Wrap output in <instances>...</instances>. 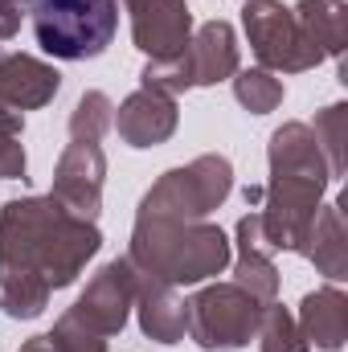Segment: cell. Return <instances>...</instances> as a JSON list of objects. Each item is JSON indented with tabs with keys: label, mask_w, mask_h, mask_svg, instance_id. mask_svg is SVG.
Segmentation results:
<instances>
[{
	"label": "cell",
	"mask_w": 348,
	"mask_h": 352,
	"mask_svg": "<svg viewBox=\"0 0 348 352\" xmlns=\"http://www.w3.org/2000/svg\"><path fill=\"white\" fill-rule=\"evenodd\" d=\"M98 221H87L45 197H12L0 205V316L37 320L54 291L78 283L98 254Z\"/></svg>",
	"instance_id": "1"
},
{
	"label": "cell",
	"mask_w": 348,
	"mask_h": 352,
	"mask_svg": "<svg viewBox=\"0 0 348 352\" xmlns=\"http://www.w3.org/2000/svg\"><path fill=\"white\" fill-rule=\"evenodd\" d=\"M266 168H270V176L262 184L259 201L262 234L274 254H299V246L324 205V192L332 184L328 160H324L312 127L299 119L274 127L266 140Z\"/></svg>",
	"instance_id": "2"
},
{
	"label": "cell",
	"mask_w": 348,
	"mask_h": 352,
	"mask_svg": "<svg viewBox=\"0 0 348 352\" xmlns=\"http://www.w3.org/2000/svg\"><path fill=\"white\" fill-rule=\"evenodd\" d=\"M127 263L140 274L168 287H201L234 263V242L221 226L205 221H173V217H140L131 226Z\"/></svg>",
	"instance_id": "3"
},
{
	"label": "cell",
	"mask_w": 348,
	"mask_h": 352,
	"mask_svg": "<svg viewBox=\"0 0 348 352\" xmlns=\"http://www.w3.org/2000/svg\"><path fill=\"white\" fill-rule=\"evenodd\" d=\"M33 37L58 62L102 58L119 33V0H33Z\"/></svg>",
	"instance_id": "4"
},
{
	"label": "cell",
	"mask_w": 348,
	"mask_h": 352,
	"mask_svg": "<svg viewBox=\"0 0 348 352\" xmlns=\"http://www.w3.org/2000/svg\"><path fill=\"white\" fill-rule=\"evenodd\" d=\"M234 192V164L221 152H201L188 164H176L140 197V217L205 221Z\"/></svg>",
	"instance_id": "5"
},
{
	"label": "cell",
	"mask_w": 348,
	"mask_h": 352,
	"mask_svg": "<svg viewBox=\"0 0 348 352\" xmlns=\"http://www.w3.org/2000/svg\"><path fill=\"white\" fill-rule=\"evenodd\" d=\"M188 303V340L201 352H238L259 332L262 307L238 283H209Z\"/></svg>",
	"instance_id": "6"
},
{
	"label": "cell",
	"mask_w": 348,
	"mask_h": 352,
	"mask_svg": "<svg viewBox=\"0 0 348 352\" xmlns=\"http://www.w3.org/2000/svg\"><path fill=\"white\" fill-rule=\"evenodd\" d=\"M242 29L262 70L270 74H303L324 62V54L303 37L295 12L283 0H246L242 4Z\"/></svg>",
	"instance_id": "7"
},
{
	"label": "cell",
	"mask_w": 348,
	"mask_h": 352,
	"mask_svg": "<svg viewBox=\"0 0 348 352\" xmlns=\"http://www.w3.org/2000/svg\"><path fill=\"white\" fill-rule=\"evenodd\" d=\"M131 307H135V266L123 254V258H111L107 266H98V274L70 307V316L78 324H87L90 332H98L102 340H111L127 328Z\"/></svg>",
	"instance_id": "8"
},
{
	"label": "cell",
	"mask_w": 348,
	"mask_h": 352,
	"mask_svg": "<svg viewBox=\"0 0 348 352\" xmlns=\"http://www.w3.org/2000/svg\"><path fill=\"white\" fill-rule=\"evenodd\" d=\"M102 184H107V152L102 144H83L70 140L54 164V188L50 197L58 205H66L70 213L98 221L102 213Z\"/></svg>",
	"instance_id": "9"
},
{
	"label": "cell",
	"mask_w": 348,
	"mask_h": 352,
	"mask_svg": "<svg viewBox=\"0 0 348 352\" xmlns=\"http://www.w3.org/2000/svg\"><path fill=\"white\" fill-rule=\"evenodd\" d=\"M123 8L131 16V41L148 62L176 58L193 37V8L184 0H123Z\"/></svg>",
	"instance_id": "10"
},
{
	"label": "cell",
	"mask_w": 348,
	"mask_h": 352,
	"mask_svg": "<svg viewBox=\"0 0 348 352\" xmlns=\"http://www.w3.org/2000/svg\"><path fill=\"white\" fill-rule=\"evenodd\" d=\"M176 123H180V111H176L173 94L140 87L115 107L111 131H119L127 148H160L176 135Z\"/></svg>",
	"instance_id": "11"
},
{
	"label": "cell",
	"mask_w": 348,
	"mask_h": 352,
	"mask_svg": "<svg viewBox=\"0 0 348 352\" xmlns=\"http://www.w3.org/2000/svg\"><path fill=\"white\" fill-rule=\"evenodd\" d=\"M184 58V70L193 78V90L197 87H217L226 78H234L242 70V54H238V33L230 21H205L193 29L188 45L180 50Z\"/></svg>",
	"instance_id": "12"
},
{
	"label": "cell",
	"mask_w": 348,
	"mask_h": 352,
	"mask_svg": "<svg viewBox=\"0 0 348 352\" xmlns=\"http://www.w3.org/2000/svg\"><path fill=\"white\" fill-rule=\"evenodd\" d=\"M234 242H238L234 283H238L242 291H250L259 303H274V299H279V283H283V274H279V266H274V250H270V242H266V234H262L259 209H250V213L238 221Z\"/></svg>",
	"instance_id": "13"
},
{
	"label": "cell",
	"mask_w": 348,
	"mask_h": 352,
	"mask_svg": "<svg viewBox=\"0 0 348 352\" xmlns=\"http://www.w3.org/2000/svg\"><path fill=\"white\" fill-rule=\"evenodd\" d=\"M135 320L140 332L156 344H180L188 336V303L180 299V287L156 283L135 270Z\"/></svg>",
	"instance_id": "14"
},
{
	"label": "cell",
	"mask_w": 348,
	"mask_h": 352,
	"mask_svg": "<svg viewBox=\"0 0 348 352\" xmlns=\"http://www.w3.org/2000/svg\"><path fill=\"white\" fill-rule=\"evenodd\" d=\"M62 74L58 66L33 58V54H0V102L25 111H41L58 98Z\"/></svg>",
	"instance_id": "15"
},
{
	"label": "cell",
	"mask_w": 348,
	"mask_h": 352,
	"mask_svg": "<svg viewBox=\"0 0 348 352\" xmlns=\"http://www.w3.org/2000/svg\"><path fill=\"white\" fill-rule=\"evenodd\" d=\"M295 324L307 340V349L320 352H340L348 340V295L328 283L320 291H307L299 299V311H295Z\"/></svg>",
	"instance_id": "16"
},
{
	"label": "cell",
	"mask_w": 348,
	"mask_h": 352,
	"mask_svg": "<svg viewBox=\"0 0 348 352\" xmlns=\"http://www.w3.org/2000/svg\"><path fill=\"white\" fill-rule=\"evenodd\" d=\"M299 254L307 263H316V270L328 283H345L348 278V230H345V201H328L320 205Z\"/></svg>",
	"instance_id": "17"
},
{
	"label": "cell",
	"mask_w": 348,
	"mask_h": 352,
	"mask_svg": "<svg viewBox=\"0 0 348 352\" xmlns=\"http://www.w3.org/2000/svg\"><path fill=\"white\" fill-rule=\"evenodd\" d=\"M291 12H295L303 37L324 58H336V62L345 58V45H348V4L345 0H299Z\"/></svg>",
	"instance_id": "18"
},
{
	"label": "cell",
	"mask_w": 348,
	"mask_h": 352,
	"mask_svg": "<svg viewBox=\"0 0 348 352\" xmlns=\"http://www.w3.org/2000/svg\"><path fill=\"white\" fill-rule=\"evenodd\" d=\"M324 160H328V173L332 180H340L348 173V107L345 102H332L324 111H316V123H307Z\"/></svg>",
	"instance_id": "19"
},
{
	"label": "cell",
	"mask_w": 348,
	"mask_h": 352,
	"mask_svg": "<svg viewBox=\"0 0 348 352\" xmlns=\"http://www.w3.org/2000/svg\"><path fill=\"white\" fill-rule=\"evenodd\" d=\"M21 352H107V340H102L98 332H90L87 324H78V320L66 311L50 332L25 340Z\"/></svg>",
	"instance_id": "20"
},
{
	"label": "cell",
	"mask_w": 348,
	"mask_h": 352,
	"mask_svg": "<svg viewBox=\"0 0 348 352\" xmlns=\"http://www.w3.org/2000/svg\"><path fill=\"white\" fill-rule=\"evenodd\" d=\"M254 340H259V352H312L307 340H303V332H299V324H295V311L283 307L279 299L262 307Z\"/></svg>",
	"instance_id": "21"
},
{
	"label": "cell",
	"mask_w": 348,
	"mask_h": 352,
	"mask_svg": "<svg viewBox=\"0 0 348 352\" xmlns=\"http://www.w3.org/2000/svg\"><path fill=\"white\" fill-rule=\"evenodd\" d=\"M230 82H234V98H238L250 115H270V111H279V107H283V94H287L283 78H274V74L262 70V66L238 70Z\"/></svg>",
	"instance_id": "22"
},
{
	"label": "cell",
	"mask_w": 348,
	"mask_h": 352,
	"mask_svg": "<svg viewBox=\"0 0 348 352\" xmlns=\"http://www.w3.org/2000/svg\"><path fill=\"white\" fill-rule=\"evenodd\" d=\"M111 123H115V102L102 90H87L70 111V140L102 144L111 135Z\"/></svg>",
	"instance_id": "23"
},
{
	"label": "cell",
	"mask_w": 348,
	"mask_h": 352,
	"mask_svg": "<svg viewBox=\"0 0 348 352\" xmlns=\"http://www.w3.org/2000/svg\"><path fill=\"white\" fill-rule=\"evenodd\" d=\"M25 148L17 135H0V180H25Z\"/></svg>",
	"instance_id": "24"
},
{
	"label": "cell",
	"mask_w": 348,
	"mask_h": 352,
	"mask_svg": "<svg viewBox=\"0 0 348 352\" xmlns=\"http://www.w3.org/2000/svg\"><path fill=\"white\" fill-rule=\"evenodd\" d=\"M0 135H17V140L25 135V115L8 102H0Z\"/></svg>",
	"instance_id": "25"
},
{
	"label": "cell",
	"mask_w": 348,
	"mask_h": 352,
	"mask_svg": "<svg viewBox=\"0 0 348 352\" xmlns=\"http://www.w3.org/2000/svg\"><path fill=\"white\" fill-rule=\"evenodd\" d=\"M21 8H12V4H0V41H12L17 33H21Z\"/></svg>",
	"instance_id": "26"
},
{
	"label": "cell",
	"mask_w": 348,
	"mask_h": 352,
	"mask_svg": "<svg viewBox=\"0 0 348 352\" xmlns=\"http://www.w3.org/2000/svg\"><path fill=\"white\" fill-rule=\"evenodd\" d=\"M259 201H262V184H250V188H246V205L259 209Z\"/></svg>",
	"instance_id": "27"
},
{
	"label": "cell",
	"mask_w": 348,
	"mask_h": 352,
	"mask_svg": "<svg viewBox=\"0 0 348 352\" xmlns=\"http://www.w3.org/2000/svg\"><path fill=\"white\" fill-rule=\"evenodd\" d=\"M0 4H12V8H21V12H25V8H29L33 0H0Z\"/></svg>",
	"instance_id": "28"
},
{
	"label": "cell",
	"mask_w": 348,
	"mask_h": 352,
	"mask_svg": "<svg viewBox=\"0 0 348 352\" xmlns=\"http://www.w3.org/2000/svg\"><path fill=\"white\" fill-rule=\"evenodd\" d=\"M242 4H246V0H242Z\"/></svg>",
	"instance_id": "29"
}]
</instances>
